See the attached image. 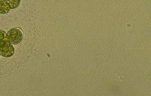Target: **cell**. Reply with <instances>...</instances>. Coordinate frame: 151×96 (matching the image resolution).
I'll return each mask as SVG.
<instances>
[{
  "mask_svg": "<svg viewBox=\"0 0 151 96\" xmlns=\"http://www.w3.org/2000/svg\"><path fill=\"white\" fill-rule=\"evenodd\" d=\"M8 0H0V1H3V2H7Z\"/></svg>",
  "mask_w": 151,
  "mask_h": 96,
  "instance_id": "5b68a950",
  "label": "cell"
},
{
  "mask_svg": "<svg viewBox=\"0 0 151 96\" xmlns=\"http://www.w3.org/2000/svg\"><path fill=\"white\" fill-rule=\"evenodd\" d=\"M10 9L8 3L0 1V14H7Z\"/></svg>",
  "mask_w": 151,
  "mask_h": 96,
  "instance_id": "3957f363",
  "label": "cell"
},
{
  "mask_svg": "<svg viewBox=\"0 0 151 96\" xmlns=\"http://www.w3.org/2000/svg\"><path fill=\"white\" fill-rule=\"evenodd\" d=\"M8 38L13 44H17L21 43L23 39L22 32L19 29L13 28L8 31Z\"/></svg>",
  "mask_w": 151,
  "mask_h": 96,
  "instance_id": "7a4b0ae2",
  "label": "cell"
},
{
  "mask_svg": "<svg viewBox=\"0 0 151 96\" xmlns=\"http://www.w3.org/2000/svg\"><path fill=\"white\" fill-rule=\"evenodd\" d=\"M15 53V49L8 38L7 33L0 30V54L2 56L9 58Z\"/></svg>",
  "mask_w": 151,
  "mask_h": 96,
  "instance_id": "6da1fadb",
  "label": "cell"
},
{
  "mask_svg": "<svg viewBox=\"0 0 151 96\" xmlns=\"http://www.w3.org/2000/svg\"><path fill=\"white\" fill-rule=\"evenodd\" d=\"M21 0H8V4L11 9L16 8L19 6Z\"/></svg>",
  "mask_w": 151,
  "mask_h": 96,
  "instance_id": "277c9868",
  "label": "cell"
},
{
  "mask_svg": "<svg viewBox=\"0 0 151 96\" xmlns=\"http://www.w3.org/2000/svg\"><path fill=\"white\" fill-rule=\"evenodd\" d=\"M0 56H1V54H0Z\"/></svg>",
  "mask_w": 151,
  "mask_h": 96,
  "instance_id": "8992f818",
  "label": "cell"
}]
</instances>
